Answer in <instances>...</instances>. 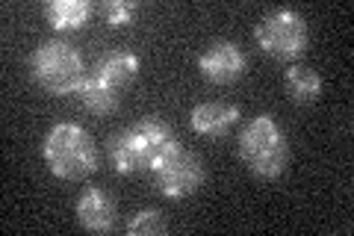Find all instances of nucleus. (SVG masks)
Returning <instances> with one entry per match:
<instances>
[{
  "instance_id": "9b49d317",
  "label": "nucleus",
  "mask_w": 354,
  "mask_h": 236,
  "mask_svg": "<svg viewBox=\"0 0 354 236\" xmlns=\"http://www.w3.org/2000/svg\"><path fill=\"white\" fill-rule=\"evenodd\" d=\"M92 12H95V6L88 3V0H50V3L44 6L48 24L59 33H71V30L86 27Z\"/></svg>"
},
{
  "instance_id": "1a4fd4ad",
  "label": "nucleus",
  "mask_w": 354,
  "mask_h": 236,
  "mask_svg": "<svg viewBox=\"0 0 354 236\" xmlns=\"http://www.w3.org/2000/svg\"><path fill=\"white\" fill-rule=\"evenodd\" d=\"M239 107L236 104H221V100H213V104H198L189 116V125L195 133H201V136H209V139H218L225 136L239 121Z\"/></svg>"
},
{
  "instance_id": "2eb2a0df",
  "label": "nucleus",
  "mask_w": 354,
  "mask_h": 236,
  "mask_svg": "<svg viewBox=\"0 0 354 236\" xmlns=\"http://www.w3.org/2000/svg\"><path fill=\"white\" fill-rule=\"evenodd\" d=\"M101 12H104L109 27H127V24L136 21L139 3H133V0H106V3L101 6Z\"/></svg>"
},
{
  "instance_id": "f257e3e1",
  "label": "nucleus",
  "mask_w": 354,
  "mask_h": 236,
  "mask_svg": "<svg viewBox=\"0 0 354 236\" xmlns=\"http://www.w3.org/2000/svg\"><path fill=\"white\" fill-rule=\"evenodd\" d=\"M174 133L171 127L165 125L162 118H139L136 125H130L127 130L115 133L113 139H109V163H113L115 174L127 177V174H136L142 168H151L157 165L160 160L169 151L177 148Z\"/></svg>"
},
{
  "instance_id": "f8f14e48",
  "label": "nucleus",
  "mask_w": 354,
  "mask_h": 236,
  "mask_svg": "<svg viewBox=\"0 0 354 236\" xmlns=\"http://www.w3.org/2000/svg\"><path fill=\"white\" fill-rule=\"evenodd\" d=\"M77 95H80V104L92 112V116H106V112L118 109V89L97 80L95 74H86V80Z\"/></svg>"
},
{
  "instance_id": "0eeeda50",
  "label": "nucleus",
  "mask_w": 354,
  "mask_h": 236,
  "mask_svg": "<svg viewBox=\"0 0 354 236\" xmlns=\"http://www.w3.org/2000/svg\"><path fill=\"white\" fill-rule=\"evenodd\" d=\"M248 69V56L236 42H213L198 56V71L207 83L213 86H230L236 83Z\"/></svg>"
},
{
  "instance_id": "6e6552de",
  "label": "nucleus",
  "mask_w": 354,
  "mask_h": 236,
  "mask_svg": "<svg viewBox=\"0 0 354 236\" xmlns=\"http://www.w3.org/2000/svg\"><path fill=\"white\" fill-rule=\"evenodd\" d=\"M77 221L83 230L109 233L115 228V201L101 186H86L77 198Z\"/></svg>"
},
{
  "instance_id": "ddd939ff",
  "label": "nucleus",
  "mask_w": 354,
  "mask_h": 236,
  "mask_svg": "<svg viewBox=\"0 0 354 236\" xmlns=\"http://www.w3.org/2000/svg\"><path fill=\"white\" fill-rule=\"evenodd\" d=\"M286 92L295 104H313L322 95V77L307 65H290L286 69Z\"/></svg>"
},
{
  "instance_id": "423d86ee",
  "label": "nucleus",
  "mask_w": 354,
  "mask_h": 236,
  "mask_svg": "<svg viewBox=\"0 0 354 236\" xmlns=\"http://www.w3.org/2000/svg\"><path fill=\"white\" fill-rule=\"evenodd\" d=\"M151 174H153V186L169 201H183V198L195 195L207 177L204 163L198 160L192 151H186L183 145H177L174 151L165 154L162 160L151 168Z\"/></svg>"
},
{
  "instance_id": "f03ea898",
  "label": "nucleus",
  "mask_w": 354,
  "mask_h": 236,
  "mask_svg": "<svg viewBox=\"0 0 354 236\" xmlns=\"http://www.w3.org/2000/svg\"><path fill=\"white\" fill-rule=\"evenodd\" d=\"M41 156L50 174L59 181H83L97 168V145L74 121H62L48 130L41 142Z\"/></svg>"
},
{
  "instance_id": "20e7f679",
  "label": "nucleus",
  "mask_w": 354,
  "mask_h": 236,
  "mask_svg": "<svg viewBox=\"0 0 354 236\" xmlns=\"http://www.w3.org/2000/svg\"><path fill=\"white\" fill-rule=\"evenodd\" d=\"M30 74L44 92L50 95H74L86 80V65L80 51L65 39L41 42L30 56Z\"/></svg>"
},
{
  "instance_id": "7ed1b4c3",
  "label": "nucleus",
  "mask_w": 354,
  "mask_h": 236,
  "mask_svg": "<svg viewBox=\"0 0 354 236\" xmlns=\"http://www.w3.org/2000/svg\"><path fill=\"white\" fill-rule=\"evenodd\" d=\"M239 156L242 163L263 181H274L283 174L290 163V145H286L283 127L269 112H260L248 121V127L239 136Z\"/></svg>"
},
{
  "instance_id": "4468645a",
  "label": "nucleus",
  "mask_w": 354,
  "mask_h": 236,
  "mask_svg": "<svg viewBox=\"0 0 354 236\" xmlns=\"http://www.w3.org/2000/svg\"><path fill=\"white\" fill-rule=\"evenodd\" d=\"M165 219H162V212L160 210H153V207H145V210H139L136 216L130 219L127 224V233L130 236H153V233H165Z\"/></svg>"
},
{
  "instance_id": "9d476101",
  "label": "nucleus",
  "mask_w": 354,
  "mask_h": 236,
  "mask_svg": "<svg viewBox=\"0 0 354 236\" xmlns=\"http://www.w3.org/2000/svg\"><path fill=\"white\" fill-rule=\"evenodd\" d=\"M142 69V62H139V56L133 53V51H109L104 53L101 60L95 62V77L97 80H104L109 83L113 89H121V86H127L136 80V74Z\"/></svg>"
},
{
  "instance_id": "39448f33",
  "label": "nucleus",
  "mask_w": 354,
  "mask_h": 236,
  "mask_svg": "<svg viewBox=\"0 0 354 236\" xmlns=\"http://www.w3.org/2000/svg\"><path fill=\"white\" fill-rule=\"evenodd\" d=\"M254 39L274 60L292 62L307 51L310 33H307V21L295 9H274L254 27Z\"/></svg>"
}]
</instances>
